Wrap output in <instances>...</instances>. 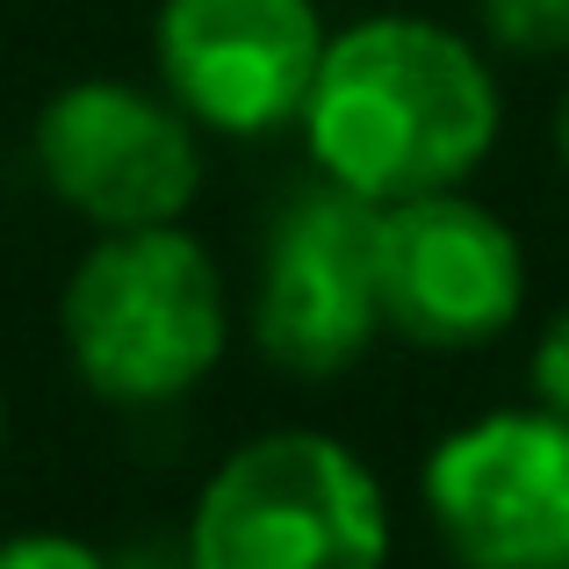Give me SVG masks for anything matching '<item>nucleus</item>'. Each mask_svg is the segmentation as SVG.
Returning a JSON list of instances; mask_svg holds the SVG:
<instances>
[{
    "label": "nucleus",
    "mask_w": 569,
    "mask_h": 569,
    "mask_svg": "<svg viewBox=\"0 0 569 569\" xmlns=\"http://www.w3.org/2000/svg\"><path fill=\"white\" fill-rule=\"evenodd\" d=\"M389 505L347 440L281 426L246 440L194 498L188 569H382Z\"/></svg>",
    "instance_id": "nucleus-3"
},
{
    "label": "nucleus",
    "mask_w": 569,
    "mask_h": 569,
    "mask_svg": "<svg viewBox=\"0 0 569 569\" xmlns=\"http://www.w3.org/2000/svg\"><path fill=\"white\" fill-rule=\"evenodd\" d=\"M527 382H533V403H548V411L569 418V303L541 325V339H533Z\"/></svg>",
    "instance_id": "nucleus-10"
},
{
    "label": "nucleus",
    "mask_w": 569,
    "mask_h": 569,
    "mask_svg": "<svg viewBox=\"0 0 569 569\" xmlns=\"http://www.w3.org/2000/svg\"><path fill=\"white\" fill-rule=\"evenodd\" d=\"M37 173L94 231L181 223L202 188L194 116L130 80H72L37 116Z\"/></svg>",
    "instance_id": "nucleus-6"
},
{
    "label": "nucleus",
    "mask_w": 569,
    "mask_h": 569,
    "mask_svg": "<svg viewBox=\"0 0 569 569\" xmlns=\"http://www.w3.org/2000/svg\"><path fill=\"white\" fill-rule=\"evenodd\" d=\"M418 490L461 569H569V418L548 403L440 432Z\"/></svg>",
    "instance_id": "nucleus-4"
},
{
    "label": "nucleus",
    "mask_w": 569,
    "mask_h": 569,
    "mask_svg": "<svg viewBox=\"0 0 569 569\" xmlns=\"http://www.w3.org/2000/svg\"><path fill=\"white\" fill-rule=\"evenodd\" d=\"M382 332V202L325 181L274 217L252 339L289 376H347Z\"/></svg>",
    "instance_id": "nucleus-5"
},
{
    "label": "nucleus",
    "mask_w": 569,
    "mask_h": 569,
    "mask_svg": "<svg viewBox=\"0 0 569 569\" xmlns=\"http://www.w3.org/2000/svg\"><path fill=\"white\" fill-rule=\"evenodd\" d=\"M66 353L109 403H173L223 361V274L181 223L101 231L66 281Z\"/></svg>",
    "instance_id": "nucleus-2"
},
{
    "label": "nucleus",
    "mask_w": 569,
    "mask_h": 569,
    "mask_svg": "<svg viewBox=\"0 0 569 569\" xmlns=\"http://www.w3.org/2000/svg\"><path fill=\"white\" fill-rule=\"evenodd\" d=\"M505 123L483 43L426 14H361L332 29L303 101V144L325 181L368 202L461 188Z\"/></svg>",
    "instance_id": "nucleus-1"
},
{
    "label": "nucleus",
    "mask_w": 569,
    "mask_h": 569,
    "mask_svg": "<svg viewBox=\"0 0 569 569\" xmlns=\"http://www.w3.org/2000/svg\"><path fill=\"white\" fill-rule=\"evenodd\" d=\"M325 43L318 0H159L152 22L167 94L223 138L303 123Z\"/></svg>",
    "instance_id": "nucleus-8"
},
{
    "label": "nucleus",
    "mask_w": 569,
    "mask_h": 569,
    "mask_svg": "<svg viewBox=\"0 0 569 569\" xmlns=\"http://www.w3.org/2000/svg\"><path fill=\"white\" fill-rule=\"evenodd\" d=\"M527 246L476 194L440 188L382 209V332L426 353H476L519 325Z\"/></svg>",
    "instance_id": "nucleus-7"
},
{
    "label": "nucleus",
    "mask_w": 569,
    "mask_h": 569,
    "mask_svg": "<svg viewBox=\"0 0 569 569\" xmlns=\"http://www.w3.org/2000/svg\"><path fill=\"white\" fill-rule=\"evenodd\" d=\"M483 43L505 58H562L569 51V0H476Z\"/></svg>",
    "instance_id": "nucleus-9"
},
{
    "label": "nucleus",
    "mask_w": 569,
    "mask_h": 569,
    "mask_svg": "<svg viewBox=\"0 0 569 569\" xmlns=\"http://www.w3.org/2000/svg\"><path fill=\"white\" fill-rule=\"evenodd\" d=\"M0 426H8V418H0Z\"/></svg>",
    "instance_id": "nucleus-13"
},
{
    "label": "nucleus",
    "mask_w": 569,
    "mask_h": 569,
    "mask_svg": "<svg viewBox=\"0 0 569 569\" xmlns=\"http://www.w3.org/2000/svg\"><path fill=\"white\" fill-rule=\"evenodd\" d=\"M556 152H562V167H569V87H562V101H556Z\"/></svg>",
    "instance_id": "nucleus-12"
},
{
    "label": "nucleus",
    "mask_w": 569,
    "mask_h": 569,
    "mask_svg": "<svg viewBox=\"0 0 569 569\" xmlns=\"http://www.w3.org/2000/svg\"><path fill=\"white\" fill-rule=\"evenodd\" d=\"M0 569H109V562L66 533H22V541H0Z\"/></svg>",
    "instance_id": "nucleus-11"
}]
</instances>
